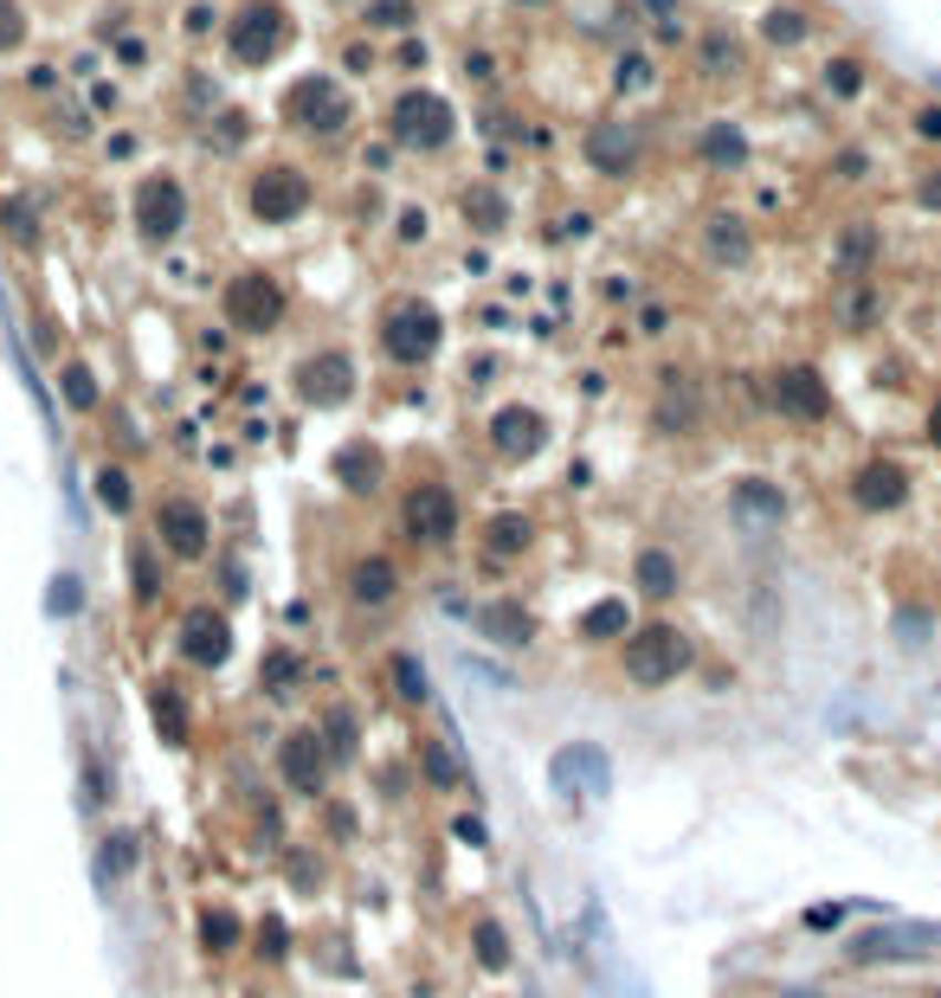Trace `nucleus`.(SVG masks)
Masks as SVG:
<instances>
[{"instance_id": "bb28decb", "label": "nucleus", "mask_w": 941, "mask_h": 998, "mask_svg": "<svg viewBox=\"0 0 941 998\" xmlns=\"http://www.w3.org/2000/svg\"><path fill=\"white\" fill-rule=\"evenodd\" d=\"M632 587L645 592V599H678V587H683V567H678V555L671 548H645L639 560H632Z\"/></svg>"}, {"instance_id": "393cba45", "label": "nucleus", "mask_w": 941, "mask_h": 998, "mask_svg": "<svg viewBox=\"0 0 941 998\" xmlns=\"http://www.w3.org/2000/svg\"><path fill=\"white\" fill-rule=\"evenodd\" d=\"M464 947H471V966H478V973H510V966H516L510 927L496 922V915H478V922H471V934H464Z\"/></svg>"}, {"instance_id": "8fccbe9b", "label": "nucleus", "mask_w": 941, "mask_h": 998, "mask_svg": "<svg viewBox=\"0 0 941 998\" xmlns=\"http://www.w3.org/2000/svg\"><path fill=\"white\" fill-rule=\"evenodd\" d=\"M865 77H858V59H832L826 65V91H838V97H851Z\"/></svg>"}, {"instance_id": "c756f323", "label": "nucleus", "mask_w": 941, "mask_h": 998, "mask_svg": "<svg viewBox=\"0 0 941 998\" xmlns=\"http://www.w3.org/2000/svg\"><path fill=\"white\" fill-rule=\"evenodd\" d=\"M574 631H581L587 644H619V638L632 631V606H626V599H594Z\"/></svg>"}, {"instance_id": "a878e982", "label": "nucleus", "mask_w": 941, "mask_h": 998, "mask_svg": "<svg viewBox=\"0 0 941 998\" xmlns=\"http://www.w3.org/2000/svg\"><path fill=\"white\" fill-rule=\"evenodd\" d=\"M136 863H143V838H136L129 824H111V838L97 844V883H104V889L129 883V876H136Z\"/></svg>"}, {"instance_id": "0eeeda50", "label": "nucleus", "mask_w": 941, "mask_h": 998, "mask_svg": "<svg viewBox=\"0 0 941 998\" xmlns=\"http://www.w3.org/2000/svg\"><path fill=\"white\" fill-rule=\"evenodd\" d=\"M155 548H168L175 560H207L213 548V516L194 496H161L155 503Z\"/></svg>"}, {"instance_id": "1a4fd4ad", "label": "nucleus", "mask_w": 941, "mask_h": 998, "mask_svg": "<svg viewBox=\"0 0 941 998\" xmlns=\"http://www.w3.org/2000/svg\"><path fill=\"white\" fill-rule=\"evenodd\" d=\"M767 393H774L781 419H793V426H819V419H832V387L819 380V368H806V361L781 368Z\"/></svg>"}, {"instance_id": "20e7f679", "label": "nucleus", "mask_w": 941, "mask_h": 998, "mask_svg": "<svg viewBox=\"0 0 941 998\" xmlns=\"http://www.w3.org/2000/svg\"><path fill=\"white\" fill-rule=\"evenodd\" d=\"M458 522H464V509H458L452 483L426 477V483H414L407 503H400V528H407V542H419V548H452Z\"/></svg>"}, {"instance_id": "b1692460", "label": "nucleus", "mask_w": 941, "mask_h": 998, "mask_svg": "<svg viewBox=\"0 0 941 998\" xmlns=\"http://www.w3.org/2000/svg\"><path fill=\"white\" fill-rule=\"evenodd\" d=\"M414 767H419V786H426V792H458V786H464V767H458V754L439 735L414 740Z\"/></svg>"}, {"instance_id": "e433bc0d", "label": "nucleus", "mask_w": 941, "mask_h": 998, "mask_svg": "<svg viewBox=\"0 0 941 998\" xmlns=\"http://www.w3.org/2000/svg\"><path fill=\"white\" fill-rule=\"evenodd\" d=\"M59 380H65V407H72V412H97V400H104V393H97V374L84 368V361H65V368H59Z\"/></svg>"}, {"instance_id": "4d7b16f0", "label": "nucleus", "mask_w": 941, "mask_h": 998, "mask_svg": "<svg viewBox=\"0 0 941 998\" xmlns=\"http://www.w3.org/2000/svg\"><path fill=\"white\" fill-rule=\"evenodd\" d=\"M651 13H665V20H678V0H645Z\"/></svg>"}, {"instance_id": "f3484780", "label": "nucleus", "mask_w": 941, "mask_h": 998, "mask_svg": "<svg viewBox=\"0 0 941 998\" xmlns=\"http://www.w3.org/2000/svg\"><path fill=\"white\" fill-rule=\"evenodd\" d=\"M136 225H143L149 239H175V232L188 225V193H181V181H168V175L143 181V193H136Z\"/></svg>"}, {"instance_id": "603ef678", "label": "nucleus", "mask_w": 941, "mask_h": 998, "mask_svg": "<svg viewBox=\"0 0 941 998\" xmlns=\"http://www.w3.org/2000/svg\"><path fill=\"white\" fill-rule=\"evenodd\" d=\"M13 39H20V7L0 0V45H13Z\"/></svg>"}, {"instance_id": "39448f33", "label": "nucleus", "mask_w": 941, "mask_h": 998, "mask_svg": "<svg viewBox=\"0 0 941 998\" xmlns=\"http://www.w3.org/2000/svg\"><path fill=\"white\" fill-rule=\"evenodd\" d=\"M380 348L400 361V368H419V361H432V348H439V309L432 303H394L387 316H380Z\"/></svg>"}, {"instance_id": "13d9d810", "label": "nucleus", "mask_w": 941, "mask_h": 998, "mask_svg": "<svg viewBox=\"0 0 941 998\" xmlns=\"http://www.w3.org/2000/svg\"><path fill=\"white\" fill-rule=\"evenodd\" d=\"M922 200H929V207H941V181H922Z\"/></svg>"}, {"instance_id": "7ed1b4c3", "label": "nucleus", "mask_w": 941, "mask_h": 998, "mask_svg": "<svg viewBox=\"0 0 941 998\" xmlns=\"http://www.w3.org/2000/svg\"><path fill=\"white\" fill-rule=\"evenodd\" d=\"M271 774L284 779V792H297V799H330L336 760H330V747H323V735H316V722H297V728L278 735V747H271Z\"/></svg>"}, {"instance_id": "9d476101", "label": "nucleus", "mask_w": 941, "mask_h": 998, "mask_svg": "<svg viewBox=\"0 0 941 998\" xmlns=\"http://www.w3.org/2000/svg\"><path fill=\"white\" fill-rule=\"evenodd\" d=\"M394 143H407V148L452 143V104L432 97V91H407V97L394 104Z\"/></svg>"}, {"instance_id": "c85d7f7f", "label": "nucleus", "mask_w": 941, "mask_h": 998, "mask_svg": "<svg viewBox=\"0 0 941 998\" xmlns=\"http://www.w3.org/2000/svg\"><path fill=\"white\" fill-rule=\"evenodd\" d=\"M729 509L742 522H761V528H767V522L787 516V496H781V483H767V477H742L729 490Z\"/></svg>"}, {"instance_id": "4c0bfd02", "label": "nucleus", "mask_w": 941, "mask_h": 998, "mask_svg": "<svg viewBox=\"0 0 941 998\" xmlns=\"http://www.w3.org/2000/svg\"><path fill=\"white\" fill-rule=\"evenodd\" d=\"M97 503H104L111 516H129L136 490H129V471H123V464H104V471H97Z\"/></svg>"}, {"instance_id": "2eb2a0df", "label": "nucleus", "mask_w": 941, "mask_h": 998, "mask_svg": "<svg viewBox=\"0 0 941 998\" xmlns=\"http://www.w3.org/2000/svg\"><path fill=\"white\" fill-rule=\"evenodd\" d=\"M310 207V181H303L297 168H264L259 181H252V213L264 225H291Z\"/></svg>"}, {"instance_id": "09e8293b", "label": "nucleus", "mask_w": 941, "mask_h": 998, "mask_svg": "<svg viewBox=\"0 0 941 998\" xmlns=\"http://www.w3.org/2000/svg\"><path fill=\"white\" fill-rule=\"evenodd\" d=\"M0 225H7V232H13V239H20V245H33V239H39L33 213H27V207H20V200H7V207H0Z\"/></svg>"}, {"instance_id": "ddd939ff", "label": "nucleus", "mask_w": 941, "mask_h": 998, "mask_svg": "<svg viewBox=\"0 0 941 998\" xmlns=\"http://www.w3.org/2000/svg\"><path fill=\"white\" fill-rule=\"evenodd\" d=\"M297 393H303V407H342V400L355 393V361H348L342 348L310 355L297 368Z\"/></svg>"}, {"instance_id": "412c9836", "label": "nucleus", "mask_w": 941, "mask_h": 998, "mask_svg": "<svg viewBox=\"0 0 941 998\" xmlns=\"http://www.w3.org/2000/svg\"><path fill=\"white\" fill-rule=\"evenodd\" d=\"M149 722H155V735H161V747H194V708L188 696H181V683H168V676H155L149 683Z\"/></svg>"}, {"instance_id": "a19ab883", "label": "nucleus", "mask_w": 941, "mask_h": 998, "mask_svg": "<svg viewBox=\"0 0 941 998\" xmlns=\"http://www.w3.org/2000/svg\"><path fill=\"white\" fill-rule=\"evenodd\" d=\"M77 606H84L77 574H59V580H52V592H45V612H52V619H77Z\"/></svg>"}, {"instance_id": "4468645a", "label": "nucleus", "mask_w": 941, "mask_h": 998, "mask_svg": "<svg viewBox=\"0 0 941 998\" xmlns=\"http://www.w3.org/2000/svg\"><path fill=\"white\" fill-rule=\"evenodd\" d=\"M548 774H555V792H562V799H574V786L606 792V786H613V754L594 747V740H574V747H555Z\"/></svg>"}, {"instance_id": "f704fd0d", "label": "nucleus", "mask_w": 941, "mask_h": 998, "mask_svg": "<svg viewBox=\"0 0 941 998\" xmlns=\"http://www.w3.org/2000/svg\"><path fill=\"white\" fill-rule=\"evenodd\" d=\"M297 683H303V664L291 658V651H264L259 658V690L264 696H291Z\"/></svg>"}, {"instance_id": "9b49d317", "label": "nucleus", "mask_w": 941, "mask_h": 998, "mask_svg": "<svg viewBox=\"0 0 941 998\" xmlns=\"http://www.w3.org/2000/svg\"><path fill=\"white\" fill-rule=\"evenodd\" d=\"M227 39H232V59H239V65H264V59H278V45H284V13H278L271 0H252L227 27Z\"/></svg>"}, {"instance_id": "f03ea898", "label": "nucleus", "mask_w": 941, "mask_h": 998, "mask_svg": "<svg viewBox=\"0 0 941 998\" xmlns=\"http://www.w3.org/2000/svg\"><path fill=\"white\" fill-rule=\"evenodd\" d=\"M690 670H697V644L671 619H645V626H632L619 638V676L632 690H665V683H678Z\"/></svg>"}, {"instance_id": "c9c22d12", "label": "nucleus", "mask_w": 941, "mask_h": 998, "mask_svg": "<svg viewBox=\"0 0 941 998\" xmlns=\"http://www.w3.org/2000/svg\"><path fill=\"white\" fill-rule=\"evenodd\" d=\"M129 587H136V606H155V599H161V567H155L149 542L129 548Z\"/></svg>"}, {"instance_id": "c03bdc74", "label": "nucleus", "mask_w": 941, "mask_h": 998, "mask_svg": "<svg viewBox=\"0 0 941 998\" xmlns=\"http://www.w3.org/2000/svg\"><path fill=\"white\" fill-rule=\"evenodd\" d=\"M767 39H781V45L806 39V13H799V7H774V13H767Z\"/></svg>"}, {"instance_id": "49530a36", "label": "nucleus", "mask_w": 941, "mask_h": 998, "mask_svg": "<svg viewBox=\"0 0 941 998\" xmlns=\"http://www.w3.org/2000/svg\"><path fill=\"white\" fill-rule=\"evenodd\" d=\"M368 20L387 27V33H400V27H414V0H375V7H368Z\"/></svg>"}, {"instance_id": "6ab92c4d", "label": "nucleus", "mask_w": 941, "mask_h": 998, "mask_svg": "<svg viewBox=\"0 0 941 998\" xmlns=\"http://www.w3.org/2000/svg\"><path fill=\"white\" fill-rule=\"evenodd\" d=\"M400 599V567L387 555H362L348 567V606H362V612H387Z\"/></svg>"}, {"instance_id": "a18cd8bd", "label": "nucleus", "mask_w": 941, "mask_h": 998, "mask_svg": "<svg viewBox=\"0 0 941 998\" xmlns=\"http://www.w3.org/2000/svg\"><path fill=\"white\" fill-rule=\"evenodd\" d=\"M703 155H710V161H742L749 143H742V129H710V136H703Z\"/></svg>"}, {"instance_id": "de8ad7c7", "label": "nucleus", "mask_w": 941, "mask_h": 998, "mask_svg": "<svg viewBox=\"0 0 941 998\" xmlns=\"http://www.w3.org/2000/svg\"><path fill=\"white\" fill-rule=\"evenodd\" d=\"M252 831H259V844L284 851V812H278V806H259V812H252Z\"/></svg>"}, {"instance_id": "72a5a7b5", "label": "nucleus", "mask_w": 941, "mask_h": 998, "mask_svg": "<svg viewBox=\"0 0 941 998\" xmlns=\"http://www.w3.org/2000/svg\"><path fill=\"white\" fill-rule=\"evenodd\" d=\"M587 155H594V168H606V175H626L632 143H626V129H619V123H606V129H594V136H587Z\"/></svg>"}, {"instance_id": "5701e85b", "label": "nucleus", "mask_w": 941, "mask_h": 998, "mask_svg": "<svg viewBox=\"0 0 941 998\" xmlns=\"http://www.w3.org/2000/svg\"><path fill=\"white\" fill-rule=\"evenodd\" d=\"M316 735H323V747H330L336 767H355V760H362V715L348 703L316 708Z\"/></svg>"}, {"instance_id": "473e14b6", "label": "nucleus", "mask_w": 941, "mask_h": 998, "mask_svg": "<svg viewBox=\"0 0 941 998\" xmlns=\"http://www.w3.org/2000/svg\"><path fill=\"white\" fill-rule=\"evenodd\" d=\"M245 941H252V954H259L264 966H284V960H291V947H297L284 915H264V922H252V934H245Z\"/></svg>"}, {"instance_id": "6e6d98bb", "label": "nucleus", "mask_w": 941, "mask_h": 998, "mask_svg": "<svg viewBox=\"0 0 941 998\" xmlns=\"http://www.w3.org/2000/svg\"><path fill=\"white\" fill-rule=\"evenodd\" d=\"M929 444H935V451H941V400H935V407H929Z\"/></svg>"}, {"instance_id": "4be33fe9", "label": "nucleus", "mask_w": 941, "mask_h": 998, "mask_svg": "<svg viewBox=\"0 0 941 998\" xmlns=\"http://www.w3.org/2000/svg\"><path fill=\"white\" fill-rule=\"evenodd\" d=\"M245 934H252V927L239 922L227 902H200V908H194V941H200V947H207L213 960L239 954V947H245Z\"/></svg>"}, {"instance_id": "aec40b11", "label": "nucleus", "mask_w": 941, "mask_h": 998, "mask_svg": "<svg viewBox=\"0 0 941 998\" xmlns=\"http://www.w3.org/2000/svg\"><path fill=\"white\" fill-rule=\"evenodd\" d=\"M471 626L484 631L490 644H503V651H529L535 644V612H529L523 599H490L471 612Z\"/></svg>"}, {"instance_id": "cd10ccee", "label": "nucleus", "mask_w": 941, "mask_h": 998, "mask_svg": "<svg viewBox=\"0 0 941 998\" xmlns=\"http://www.w3.org/2000/svg\"><path fill=\"white\" fill-rule=\"evenodd\" d=\"M529 542H535V522H529L523 509H496V516L484 522V555L490 560H523Z\"/></svg>"}, {"instance_id": "a211bd4d", "label": "nucleus", "mask_w": 941, "mask_h": 998, "mask_svg": "<svg viewBox=\"0 0 941 998\" xmlns=\"http://www.w3.org/2000/svg\"><path fill=\"white\" fill-rule=\"evenodd\" d=\"M291 116H297L303 129H323V136H336L342 123H348V97H342L330 77H303L297 91H291Z\"/></svg>"}, {"instance_id": "dca6fc26", "label": "nucleus", "mask_w": 941, "mask_h": 998, "mask_svg": "<svg viewBox=\"0 0 941 998\" xmlns=\"http://www.w3.org/2000/svg\"><path fill=\"white\" fill-rule=\"evenodd\" d=\"M548 444V426H542V412L535 407H496L490 412V451L496 458H510V464H523Z\"/></svg>"}, {"instance_id": "3c124183", "label": "nucleus", "mask_w": 941, "mask_h": 998, "mask_svg": "<svg viewBox=\"0 0 941 998\" xmlns=\"http://www.w3.org/2000/svg\"><path fill=\"white\" fill-rule=\"evenodd\" d=\"M452 838H458V844H471V851H484V844H490V831H484V818H478V812H458L452 818Z\"/></svg>"}, {"instance_id": "2f4dec72", "label": "nucleus", "mask_w": 941, "mask_h": 998, "mask_svg": "<svg viewBox=\"0 0 941 998\" xmlns=\"http://www.w3.org/2000/svg\"><path fill=\"white\" fill-rule=\"evenodd\" d=\"M387 683H394V696L407 708L432 703V676H426V664H419L414 651H394V658H387Z\"/></svg>"}, {"instance_id": "5fc2aeb1", "label": "nucleus", "mask_w": 941, "mask_h": 998, "mask_svg": "<svg viewBox=\"0 0 941 998\" xmlns=\"http://www.w3.org/2000/svg\"><path fill=\"white\" fill-rule=\"evenodd\" d=\"M916 129H922V136H941V111H922L916 116Z\"/></svg>"}, {"instance_id": "ea45409f", "label": "nucleus", "mask_w": 941, "mask_h": 998, "mask_svg": "<svg viewBox=\"0 0 941 998\" xmlns=\"http://www.w3.org/2000/svg\"><path fill=\"white\" fill-rule=\"evenodd\" d=\"M851 915H858V902H813V908L799 915V927H806V934H845Z\"/></svg>"}, {"instance_id": "6e6552de", "label": "nucleus", "mask_w": 941, "mask_h": 998, "mask_svg": "<svg viewBox=\"0 0 941 998\" xmlns=\"http://www.w3.org/2000/svg\"><path fill=\"white\" fill-rule=\"evenodd\" d=\"M175 644H181L188 670H220L232 658V619L220 606H188L181 626H175Z\"/></svg>"}, {"instance_id": "f8f14e48", "label": "nucleus", "mask_w": 941, "mask_h": 998, "mask_svg": "<svg viewBox=\"0 0 941 998\" xmlns=\"http://www.w3.org/2000/svg\"><path fill=\"white\" fill-rule=\"evenodd\" d=\"M851 503L865 509V516H890V509H903L909 503V471L897 458H865L858 464V477H851Z\"/></svg>"}, {"instance_id": "79ce46f5", "label": "nucleus", "mask_w": 941, "mask_h": 998, "mask_svg": "<svg viewBox=\"0 0 941 998\" xmlns=\"http://www.w3.org/2000/svg\"><path fill=\"white\" fill-rule=\"evenodd\" d=\"M464 220H484V232H496V225H503V200H496L490 187H471V193H464Z\"/></svg>"}, {"instance_id": "423d86ee", "label": "nucleus", "mask_w": 941, "mask_h": 998, "mask_svg": "<svg viewBox=\"0 0 941 998\" xmlns=\"http://www.w3.org/2000/svg\"><path fill=\"white\" fill-rule=\"evenodd\" d=\"M220 309H227L232 329L245 335H264L284 323V284L278 277H264V271H239L227 284V296H220Z\"/></svg>"}, {"instance_id": "f257e3e1", "label": "nucleus", "mask_w": 941, "mask_h": 998, "mask_svg": "<svg viewBox=\"0 0 941 998\" xmlns=\"http://www.w3.org/2000/svg\"><path fill=\"white\" fill-rule=\"evenodd\" d=\"M845 966H935L941 960V922H909V915H877L870 927L838 934Z\"/></svg>"}, {"instance_id": "58836bf2", "label": "nucleus", "mask_w": 941, "mask_h": 998, "mask_svg": "<svg viewBox=\"0 0 941 998\" xmlns=\"http://www.w3.org/2000/svg\"><path fill=\"white\" fill-rule=\"evenodd\" d=\"M77 774H84V812H111L116 779L104 774V760H97V754H84V767H77Z\"/></svg>"}, {"instance_id": "37998d69", "label": "nucleus", "mask_w": 941, "mask_h": 998, "mask_svg": "<svg viewBox=\"0 0 941 998\" xmlns=\"http://www.w3.org/2000/svg\"><path fill=\"white\" fill-rule=\"evenodd\" d=\"M710 245L722 252V259H749V232H742V220H715L710 225Z\"/></svg>"}, {"instance_id": "7c9ffc66", "label": "nucleus", "mask_w": 941, "mask_h": 998, "mask_svg": "<svg viewBox=\"0 0 941 998\" xmlns=\"http://www.w3.org/2000/svg\"><path fill=\"white\" fill-rule=\"evenodd\" d=\"M336 483L355 496H375L380 490V451L375 444H342L336 451Z\"/></svg>"}, {"instance_id": "864d4df0", "label": "nucleus", "mask_w": 941, "mask_h": 998, "mask_svg": "<svg viewBox=\"0 0 941 998\" xmlns=\"http://www.w3.org/2000/svg\"><path fill=\"white\" fill-rule=\"evenodd\" d=\"M330 838H355V812L348 806H330Z\"/></svg>"}]
</instances>
